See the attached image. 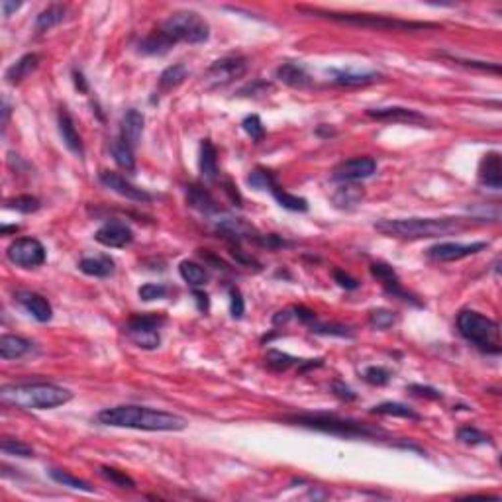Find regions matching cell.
<instances>
[{
    "mask_svg": "<svg viewBox=\"0 0 502 502\" xmlns=\"http://www.w3.org/2000/svg\"><path fill=\"white\" fill-rule=\"evenodd\" d=\"M96 420L103 426L144 430V432H181L189 426V422L179 414L153 410L148 406H136V404L104 408L96 414Z\"/></svg>",
    "mask_w": 502,
    "mask_h": 502,
    "instance_id": "6da1fadb",
    "label": "cell"
},
{
    "mask_svg": "<svg viewBox=\"0 0 502 502\" xmlns=\"http://www.w3.org/2000/svg\"><path fill=\"white\" fill-rule=\"evenodd\" d=\"M469 222L461 218H402V220H381L375 230L388 238L402 240H424L457 234L467 228Z\"/></svg>",
    "mask_w": 502,
    "mask_h": 502,
    "instance_id": "7a4b0ae2",
    "label": "cell"
},
{
    "mask_svg": "<svg viewBox=\"0 0 502 502\" xmlns=\"http://www.w3.org/2000/svg\"><path fill=\"white\" fill-rule=\"evenodd\" d=\"M71 399V390L58 387L53 383H24L0 388V400L4 404L18 406L24 410H49L67 404Z\"/></svg>",
    "mask_w": 502,
    "mask_h": 502,
    "instance_id": "3957f363",
    "label": "cell"
},
{
    "mask_svg": "<svg viewBox=\"0 0 502 502\" xmlns=\"http://www.w3.org/2000/svg\"><path fill=\"white\" fill-rule=\"evenodd\" d=\"M286 422L302 426L309 430H318L324 434L342 435V438H352V440H375V438H387V432L369 426V424L342 418L338 414H328V412H309V414H295L286 416Z\"/></svg>",
    "mask_w": 502,
    "mask_h": 502,
    "instance_id": "277c9868",
    "label": "cell"
},
{
    "mask_svg": "<svg viewBox=\"0 0 502 502\" xmlns=\"http://www.w3.org/2000/svg\"><path fill=\"white\" fill-rule=\"evenodd\" d=\"M457 330L467 340L475 343L485 354H501V330L494 320L475 310H463L457 316Z\"/></svg>",
    "mask_w": 502,
    "mask_h": 502,
    "instance_id": "5b68a950",
    "label": "cell"
},
{
    "mask_svg": "<svg viewBox=\"0 0 502 502\" xmlns=\"http://www.w3.org/2000/svg\"><path fill=\"white\" fill-rule=\"evenodd\" d=\"M157 30L171 42V46H177L181 42L183 44H205L210 37L208 22L198 12L193 10L175 12Z\"/></svg>",
    "mask_w": 502,
    "mask_h": 502,
    "instance_id": "8992f818",
    "label": "cell"
},
{
    "mask_svg": "<svg viewBox=\"0 0 502 502\" xmlns=\"http://www.w3.org/2000/svg\"><path fill=\"white\" fill-rule=\"evenodd\" d=\"M300 12L314 14V16H324V18H330V20H336V22L363 26V28H373V30H390V32H416V30L435 28V24L406 22V20H397V18H387V16H375V14H340V12L306 10V8H300Z\"/></svg>",
    "mask_w": 502,
    "mask_h": 502,
    "instance_id": "52a82bcc",
    "label": "cell"
},
{
    "mask_svg": "<svg viewBox=\"0 0 502 502\" xmlns=\"http://www.w3.org/2000/svg\"><path fill=\"white\" fill-rule=\"evenodd\" d=\"M165 320L155 314H141V316H134L125 324L124 331L128 338L136 343L141 349H155L159 347L161 336L159 328L163 326Z\"/></svg>",
    "mask_w": 502,
    "mask_h": 502,
    "instance_id": "ba28073f",
    "label": "cell"
},
{
    "mask_svg": "<svg viewBox=\"0 0 502 502\" xmlns=\"http://www.w3.org/2000/svg\"><path fill=\"white\" fill-rule=\"evenodd\" d=\"M6 257L22 269H34L46 261V248L35 238H20L8 245Z\"/></svg>",
    "mask_w": 502,
    "mask_h": 502,
    "instance_id": "9c48e42d",
    "label": "cell"
},
{
    "mask_svg": "<svg viewBox=\"0 0 502 502\" xmlns=\"http://www.w3.org/2000/svg\"><path fill=\"white\" fill-rule=\"evenodd\" d=\"M248 71V61L241 55H228L214 61L208 69V79L212 83V87H224L232 80L240 79Z\"/></svg>",
    "mask_w": 502,
    "mask_h": 502,
    "instance_id": "30bf717a",
    "label": "cell"
},
{
    "mask_svg": "<svg viewBox=\"0 0 502 502\" xmlns=\"http://www.w3.org/2000/svg\"><path fill=\"white\" fill-rule=\"evenodd\" d=\"M489 243L485 241H473V243H456V241H442V243H435L428 250L430 259L434 261H459V259H465L469 255H475L487 248Z\"/></svg>",
    "mask_w": 502,
    "mask_h": 502,
    "instance_id": "8fae6325",
    "label": "cell"
},
{
    "mask_svg": "<svg viewBox=\"0 0 502 502\" xmlns=\"http://www.w3.org/2000/svg\"><path fill=\"white\" fill-rule=\"evenodd\" d=\"M376 171V161L371 157H354L340 163L334 169V179L342 183H355L371 177Z\"/></svg>",
    "mask_w": 502,
    "mask_h": 502,
    "instance_id": "7c38bea8",
    "label": "cell"
},
{
    "mask_svg": "<svg viewBox=\"0 0 502 502\" xmlns=\"http://www.w3.org/2000/svg\"><path fill=\"white\" fill-rule=\"evenodd\" d=\"M94 240L104 248H125L134 240V232L125 222L110 220V222H104L103 226L94 232Z\"/></svg>",
    "mask_w": 502,
    "mask_h": 502,
    "instance_id": "4fadbf2b",
    "label": "cell"
},
{
    "mask_svg": "<svg viewBox=\"0 0 502 502\" xmlns=\"http://www.w3.org/2000/svg\"><path fill=\"white\" fill-rule=\"evenodd\" d=\"M101 183H103L106 189H110V191H114L116 194L124 196L128 200H134V202H151V198H153V196L146 193L144 189H137L136 184L125 181L124 177L118 175V173L103 171L101 173Z\"/></svg>",
    "mask_w": 502,
    "mask_h": 502,
    "instance_id": "5bb4252c",
    "label": "cell"
},
{
    "mask_svg": "<svg viewBox=\"0 0 502 502\" xmlns=\"http://www.w3.org/2000/svg\"><path fill=\"white\" fill-rule=\"evenodd\" d=\"M326 75L338 87H365L376 83L381 75L376 71H357V69H328Z\"/></svg>",
    "mask_w": 502,
    "mask_h": 502,
    "instance_id": "9a60e30c",
    "label": "cell"
},
{
    "mask_svg": "<svg viewBox=\"0 0 502 502\" xmlns=\"http://www.w3.org/2000/svg\"><path fill=\"white\" fill-rule=\"evenodd\" d=\"M367 116L379 120V122H400V124H422L426 122V116L412 110V108H404V106H387V108H373L367 110Z\"/></svg>",
    "mask_w": 502,
    "mask_h": 502,
    "instance_id": "2e32d148",
    "label": "cell"
},
{
    "mask_svg": "<svg viewBox=\"0 0 502 502\" xmlns=\"http://www.w3.org/2000/svg\"><path fill=\"white\" fill-rule=\"evenodd\" d=\"M479 181L485 184L487 189L492 191H501L502 187V167H501V155L496 151L487 153L479 167Z\"/></svg>",
    "mask_w": 502,
    "mask_h": 502,
    "instance_id": "e0dca14e",
    "label": "cell"
},
{
    "mask_svg": "<svg viewBox=\"0 0 502 502\" xmlns=\"http://www.w3.org/2000/svg\"><path fill=\"white\" fill-rule=\"evenodd\" d=\"M58 125H59V134H61V139H63V144L67 146L69 151H71V153H75V155H79V157H83V155H85L83 139H80L79 132H77V128H75L73 118H71V114H69L65 108H61V110H59Z\"/></svg>",
    "mask_w": 502,
    "mask_h": 502,
    "instance_id": "ac0fdd59",
    "label": "cell"
},
{
    "mask_svg": "<svg viewBox=\"0 0 502 502\" xmlns=\"http://www.w3.org/2000/svg\"><path fill=\"white\" fill-rule=\"evenodd\" d=\"M16 300H18L24 309L28 310L37 322H49L51 316H53L51 304H49L42 295H37V293H32V291H20V293L16 295Z\"/></svg>",
    "mask_w": 502,
    "mask_h": 502,
    "instance_id": "d6986e66",
    "label": "cell"
},
{
    "mask_svg": "<svg viewBox=\"0 0 502 502\" xmlns=\"http://www.w3.org/2000/svg\"><path fill=\"white\" fill-rule=\"evenodd\" d=\"M144 124H146V118L144 114L136 110V108H130L122 118V128H120V137L124 139L130 148L134 149L141 139L144 134Z\"/></svg>",
    "mask_w": 502,
    "mask_h": 502,
    "instance_id": "ffe728a7",
    "label": "cell"
},
{
    "mask_svg": "<svg viewBox=\"0 0 502 502\" xmlns=\"http://www.w3.org/2000/svg\"><path fill=\"white\" fill-rule=\"evenodd\" d=\"M277 79L291 89H306L312 85L309 71L300 63H283L277 69Z\"/></svg>",
    "mask_w": 502,
    "mask_h": 502,
    "instance_id": "44dd1931",
    "label": "cell"
},
{
    "mask_svg": "<svg viewBox=\"0 0 502 502\" xmlns=\"http://www.w3.org/2000/svg\"><path fill=\"white\" fill-rule=\"evenodd\" d=\"M187 202H189L191 208L198 210L200 214H206V216L218 214V210H220V206H218V202L214 200V196L208 193L206 189L198 187V184L189 187V191H187Z\"/></svg>",
    "mask_w": 502,
    "mask_h": 502,
    "instance_id": "7402d4cb",
    "label": "cell"
},
{
    "mask_svg": "<svg viewBox=\"0 0 502 502\" xmlns=\"http://www.w3.org/2000/svg\"><path fill=\"white\" fill-rule=\"evenodd\" d=\"M216 230L220 234H224L226 238H232V240L236 241L243 240V238H245V240H251V238L257 240V236H253V228H251L250 224H245L241 218H220L216 222Z\"/></svg>",
    "mask_w": 502,
    "mask_h": 502,
    "instance_id": "603a6c76",
    "label": "cell"
},
{
    "mask_svg": "<svg viewBox=\"0 0 502 502\" xmlns=\"http://www.w3.org/2000/svg\"><path fill=\"white\" fill-rule=\"evenodd\" d=\"M32 352V342L20 338V336H10V334H4L0 338V357L4 361H10V359H20L26 354Z\"/></svg>",
    "mask_w": 502,
    "mask_h": 502,
    "instance_id": "cb8c5ba5",
    "label": "cell"
},
{
    "mask_svg": "<svg viewBox=\"0 0 502 502\" xmlns=\"http://www.w3.org/2000/svg\"><path fill=\"white\" fill-rule=\"evenodd\" d=\"M37 65H40V55L37 53H28V55L20 58L16 63H12L10 67L6 69L4 79L8 80L10 85H18L24 79H28L37 69Z\"/></svg>",
    "mask_w": 502,
    "mask_h": 502,
    "instance_id": "d4e9b609",
    "label": "cell"
},
{
    "mask_svg": "<svg viewBox=\"0 0 502 502\" xmlns=\"http://www.w3.org/2000/svg\"><path fill=\"white\" fill-rule=\"evenodd\" d=\"M65 16H67V8H65L63 4H51V6H47L46 10L40 12L37 18H35V32H37V34H44L47 30L55 28V26H59V24L65 20Z\"/></svg>",
    "mask_w": 502,
    "mask_h": 502,
    "instance_id": "484cf974",
    "label": "cell"
},
{
    "mask_svg": "<svg viewBox=\"0 0 502 502\" xmlns=\"http://www.w3.org/2000/svg\"><path fill=\"white\" fill-rule=\"evenodd\" d=\"M198 167L206 181H216L218 177V151L212 146L210 139H205L200 146V159H198Z\"/></svg>",
    "mask_w": 502,
    "mask_h": 502,
    "instance_id": "4316f807",
    "label": "cell"
},
{
    "mask_svg": "<svg viewBox=\"0 0 502 502\" xmlns=\"http://www.w3.org/2000/svg\"><path fill=\"white\" fill-rule=\"evenodd\" d=\"M79 269L85 275H89V277L104 279V277H110V275L114 273V261H112L108 255H103V257H85V259H80Z\"/></svg>",
    "mask_w": 502,
    "mask_h": 502,
    "instance_id": "83f0119b",
    "label": "cell"
},
{
    "mask_svg": "<svg viewBox=\"0 0 502 502\" xmlns=\"http://www.w3.org/2000/svg\"><path fill=\"white\" fill-rule=\"evenodd\" d=\"M110 153H112V157H114V161L118 163V167H122V169H125V171L130 173L136 171L134 149L130 148L120 136L112 139V144H110Z\"/></svg>",
    "mask_w": 502,
    "mask_h": 502,
    "instance_id": "f1b7e54d",
    "label": "cell"
},
{
    "mask_svg": "<svg viewBox=\"0 0 502 502\" xmlns=\"http://www.w3.org/2000/svg\"><path fill=\"white\" fill-rule=\"evenodd\" d=\"M331 200H334V205L338 206V208L349 210V208H355V206L363 200V189H359L357 184L345 183L336 191V194H334Z\"/></svg>",
    "mask_w": 502,
    "mask_h": 502,
    "instance_id": "f546056e",
    "label": "cell"
},
{
    "mask_svg": "<svg viewBox=\"0 0 502 502\" xmlns=\"http://www.w3.org/2000/svg\"><path fill=\"white\" fill-rule=\"evenodd\" d=\"M171 47V42L161 34L159 30H155L153 34H149L148 37H144V40L139 42L137 49H139V53H144V55H165Z\"/></svg>",
    "mask_w": 502,
    "mask_h": 502,
    "instance_id": "4dcf8cb0",
    "label": "cell"
},
{
    "mask_svg": "<svg viewBox=\"0 0 502 502\" xmlns=\"http://www.w3.org/2000/svg\"><path fill=\"white\" fill-rule=\"evenodd\" d=\"M371 414H381V416H397V418H408V420H420V414L414 412L410 406L402 402H383L371 408Z\"/></svg>",
    "mask_w": 502,
    "mask_h": 502,
    "instance_id": "1f68e13d",
    "label": "cell"
},
{
    "mask_svg": "<svg viewBox=\"0 0 502 502\" xmlns=\"http://www.w3.org/2000/svg\"><path fill=\"white\" fill-rule=\"evenodd\" d=\"M271 194H273V198L279 205L286 208V210H291V212H306V210H309L306 198H300L297 194L286 193L285 189H281L279 184L271 189Z\"/></svg>",
    "mask_w": 502,
    "mask_h": 502,
    "instance_id": "d6a6232c",
    "label": "cell"
},
{
    "mask_svg": "<svg viewBox=\"0 0 502 502\" xmlns=\"http://www.w3.org/2000/svg\"><path fill=\"white\" fill-rule=\"evenodd\" d=\"M179 273L191 286H205L208 281L205 267L194 261H183L179 265Z\"/></svg>",
    "mask_w": 502,
    "mask_h": 502,
    "instance_id": "836d02e7",
    "label": "cell"
},
{
    "mask_svg": "<svg viewBox=\"0 0 502 502\" xmlns=\"http://www.w3.org/2000/svg\"><path fill=\"white\" fill-rule=\"evenodd\" d=\"M49 477L63 485V487H69V489H75V491H83V492H94L91 485L87 481L79 479V477H73L71 473L67 471H61V469H49Z\"/></svg>",
    "mask_w": 502,
    "mask_h": 502,
    "instance_id": "e575fe53",
    "label": "cell"
},
{
    "mask_svg": "<svg viewBox=\"0 0 502 502\" xmlns=\"http://www.w3.org/2000/svg\"><path fill=\"white\" fill-rule=\"evenodd\" d=\"M187 69L184 65L181 63H177V65H171V67H167L163 73H161L159 77V87L163 91H169V89H175V87H179L184 79H187Z\"/></svg>",
    "mask_w": 502,
    "mask_h": 502,
    "instance_id": "d590c367",
    "label": "cell"
},
{
    "mask_svg": "<svg viewBox=\"0 0 502 502\" xmlns=\"http://www.w3.org/2000/svg\"><path fill=\"white\" fill-rule=\"evenodd\" d=\"M248 183H250L251 189H255V191H269V193H271L273 187H277L273 173L267 171V169H261V167H257V169L251 171V175L248 177Z\"/></svg>",
    "mask_w": 502,
    "mask_h": 502,
    "instance_id": "8d00e7d4",
    "label": "cell"
},
{
    "mask_svg": "<svg viewBox=\"0 0 502 502\" xmlns=\"http://www.w3.org/2000/svg\"><path fill=\"white\" fill-rule=\"evenodd\" d=\"M265 361H267V367H271L273 371H286V369H291L293 365H300V359H295V357H291L288 354H283V352H279V349L267 352Z\"/></svg>",
    "mask_w": 502,
    "mask_h": 502,
    "instance_id": "74e56055",
    "label": "cell"
},
{
    "mask_svg": "<svg viewBox=\"0 0 502 502\" xmlns=\"http://www.w3.org/2000/svg\"><path fill=\"white\" fill-rule=\"evenodd\" d=\"M310 331L320 336H336V338H354V331L343 324H318L316 320L310 324Z\"/></svg>",
    "mask_w": 502,
    "mask_h": 502,
    "instance_id": "f35d334b",
    "label": "cell"
},
{
    "mask_svg": "<svg viewBox=\"0 0 502 502\" xmlns=\"http://www.w3.org/2000/svg\"><path fill=\"white\" fill-rule=\"evenodd\" d=\"M0 449L2 453L6 456H16V457H34V449L28 444H24L20 440H12V438H4L0 442Z\"/></svg>",
    "mask_w": 502,
    "mask_h": 502,
    "instance_id": "ab89813d",
    "label": "cell"
},
{
    "mask_svg": "<svg viewBox=\"0 0 502 502\" xmlns=\"http://www.w3.org/2000/svg\"><path fill=\"white\" fill-rule=\"evenodd\" d=\"M101 475L104 479H108L110 483H114L116 487L120 489H136V481L132 477H128L124 471H118L112 467H101Z\"/></svg>",
    "mask_w": 502,
    "mask_h": 502,
    "instance_id": "60d3db41",
    "label": "cell"
},
{
    "mask_svg": "<svg viewBox=\"0 0 502 502\" xmlns=\"http://www.w3.org/2000/svg\"><path fill=\"white\" fill-rule=\"evenodd\" d=\"M390 376H392L390 371L381 365H371L363 371V379H365L369 385H373V387H385V385H388Z\"/></svg>",
    "mask_w": 502,
    "mask_h": 502,
    "instance_id": "b9f144b4",
    "label": "cell"
},
{
    "mask_svg": "<svg viewBox=\"0 0 502 502\" xmlns=\"http://www.w3.org/2000/svg\"><path fill=\"white\" fill-rule=\"evenodd\" d=\"M369 322H371V326L376 328V330H388V328H392L395 326V314L387 309H376V310H371V314H369Z\"/></svg>",
    "mask_w": 502,
    "mask_h": 502,
    "instance_id": "7bdbcfd3",
    "label": "cell"
},
{
    "mask_svg": "<svg viewBox=\"0 0 502 502\" xmlns=\"http://www.w3.org/2000/svg\"><path fill=\"white\" fill-rule=\"evenodd\" d=\"M241 128H243V132H245V134H248V136H250L255 144H259L263 137H265V128H263L261 118H259L257 114H251V116H248V118H243Z\"/></svg>",
    "mask_w": 502,
    "mask_h": 502,
    "instance_id": "ee69618b",
    "label": "cell"
},
{
    "mask_svg": "<svg viewBox=\"0 0 502 502\" xmlns=\"http://www.w3.org/2000/svg\"><path fill=\"white\" fill-rule=\"evenodd\" d=\"M10 208H16L18 212L22 214H32V212H37L40 210V200L32 196V194H22V196H16L14 200H8Z\"/></svg>",
    "mask_w": 502,
    "mask_h": 502,
    "instance_id": "f6af8a7d",
    "label": "cell"
},
{
    "mask_svg": "<svg viewBox=\"0 0 502 502\" xmlns=\"http://www.w3.org/2000/svg\"><path fill=\"white\" fill-rule=\"evenodd\" d=\"M457 440L467 445H479V444H491V438L483 434L477 428H461L457 432Z\"/></svg>",
    "mask_w": 502,
    "mask_h": 502,
    "instance_id": "bcb514c9",
    "label": "cell"
},
{
    "mask_svg": "<svg viewBox=\"0 0 502 502\" xmlns=\"http://www.w3.org/2000/svg\"><path fill=\"white\" fill-rule=\"evenodd\" d=\"M167 293H169V288H167L165 285H159V283H148V285L139 286V291H137L139 298H141V300H146V302L165 298L167 297Z\"/></svg>",
    "mask_w": 502,
    "mask_h": 502,
    "instance_id": "7dc6e473",
    "label": "cell"
},
{
    "mask_svg": "<svg viewBox=\"0 0 502 502\" xmlns=\"http://www.w3.org/2000/svg\"><path fill=\"white\" fill-rule=\"evenodd\" d=\"M230 312L236 320H240L245 312V302L238 288H230Z\"/></svg>",
    "mask_w": 502,
    "mask_h": 502,
    "instance_id": "c3c4849f",
    "label": "cell"
},
{
    "mask_svg": "<svg viewBox=\"0 0 502 502\" xmlns=\"http://www.w3.org/2000/svg\"><path fill=\"white\" fill-rule=\"evenodd\" d=\"M453 59L456 63H461V65H465V67H475V69H481V71H492V73H501V67L499 65H491V63H485V61H471V59H461V58H449Z\"/></svg>",
    "mask_w": 502,
    "mask_h": 502,
    "instance_id": "681fc988",
    "label": "cell"
},
{
    "mask_svg": "<svg viewBox=\"0 0 502 502\" xmlns=\"http://www.w3.org/2000/svg\"><path fill=\"white\" fill-rule=\"evenodd\" d=\"M408 390L414 392V395H418V397H424V399H432V400L442 399V392H440L438 388L424 387V385H410Z\"/></svg>",
    "mask_w": 502,
    "mask_h": 502,
    "instance_id": "f907efd6",
    "label": "cell"
},
{
    "mask_svg": "<svg viewBox=\"0 0 502 502\" xmlns=\"http://www.w3.org/2000/svg\"><path fill=\"white\" fill-rule=\"evenodd\" d=\"M334 279H336V283H338V285L342 286V288H347V291H355V288L359 286V283L355 281L354 277H349V275L343 273V271H340V269H336V271H334Z\"/></svg>",
    "mask_w": 502,
    "mask_h": 502,
    "instance_id": "816d5d0a",
    "label": "cell"
},
{
    "mask_svg": "<svg viewBox=\"0 0 502 502\" xmlns=\"http://www.w3.org/2000/svg\"><path fill=\"white\" fill-rule=\"evenodd\" d=\"M331 390H334V395H336L338 399H342V400H355V399H357V395H355L354 390L347 387V385H343L342 381H336V383L331 385Z\"/></svg>",
    "mask_w": 502,
    "mask_h": 502,
    "instance_id": "f5cc1de1",
    "label": "cell"
},
{
    "mask_svg": "<svg viewBox=\"0 0 502 502\" xmlns=\"http://www.w3.org/2000/svg\"><path fill=\"white\" fill-rule=\"evenodd\" d=\"M73 83H75V87H77L79 92H83V94L89 92V83H87L85 75H83L80 71H73Z\"/></svg>",
    "mask_w": 502,
    "mask_h": 502,
    "instance_id": "db71d44e",
    "label": "cell"
},
{
    "mask_svg": "<svg viewBox=\"0 0 502 502\" xmlns=\"http://www.w3.org/2000/svg\"><path fill=\"white\" fill-rule=\"evenodd\" d=\"M194 298H196L198 310H200V312H208V306H210L208 295H206V293H200V291H194Z\"/></svg>",
    "mask_w": 502,
    "mask_h": 502,
    "instance_id": "11a10c76",
    "label": "cell"
},
{
    "mask_svg": "<svg viewBox=\"0 0 502 502\" xmlns=\"http://www.w3.org/2000/svg\"><path fill=\"white\" fill-rule=\"evenodd\" d=\"M2 14L8 18V16H12V12H16L20 6H22V2H8V0H2Z\"/></svg>",
    "mask_w": 502,
    "mask_h": 502,
    "instance_id": "9f6ffc18",
    "label": "cell"
},
{
    "mask_svg": "<svg viewBox=\"0 0 502 502\" xmlns=\"http://www.w3.org/2000/svg\"><path fill=\"white\" fill-rule=\"evenodd\" d=\"M226 193H228L230 196H232V200H234L236 205L241 206V205H240V202H241V196H240V193L236 191V187H234V184H232V183H226Z\"/></svg>",
    "mask_w": 502,
    "mask_h": 502,
    "instance_id": "6f0895ef",
    "label": "cell"
},
{
    "mask_svg": "<svg viewBox=\"0 0 502 502\" xmlns=\"http://www.w3.org/2000/svg\"><path fill=\"white\" fill-rule=\"evenodd\" d=\"M8 232H18V226H2V234H8Z\"/></svg>",
    "mask_w": 502,
    "mask_h": 502,
    "instance_id": "680465c9",
    "label": "cell"
}]
</instances>
